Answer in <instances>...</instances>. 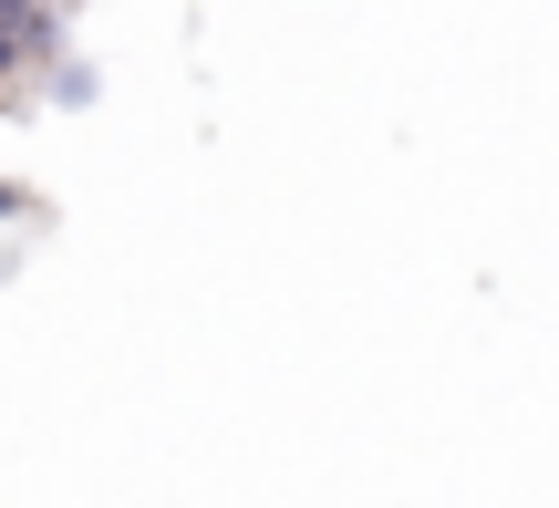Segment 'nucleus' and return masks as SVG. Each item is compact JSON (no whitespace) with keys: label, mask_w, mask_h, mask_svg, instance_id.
Masks as SVG:
<instances>
[{"label":"nucleus","mask_w":559,"mask_h":508,"mask_svg":"<svg viewBox=\"0 0 559 508\" xmlns=\"http://www.w3.org/2000/svg\"><path fill=\"white\" fill-rule=\"evenodd\" d=\"M32 218H41V198L21 177H0V228H32Z\"/></svg>","instance_id":"f03ea898"},{"label":"nucleus","mask_w":559,"mask_h":508,"mask_svg":"<svg viewBox=\"0 0 559 508\" xmlns=\"http://www.w3.org/2000/svg\"><path fill=\"white\" fill-rule=\"evenodd\" d=\"M32 104H94V62H83V52H62L52 73L32 83Z\"/></svg>","instance_id":"f257e3e1"}]
</instances>
